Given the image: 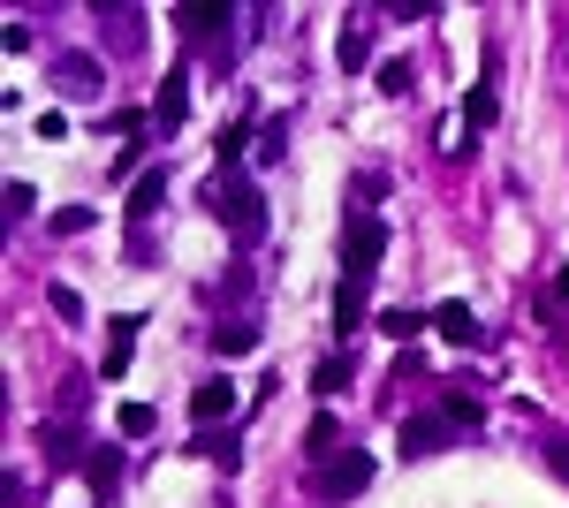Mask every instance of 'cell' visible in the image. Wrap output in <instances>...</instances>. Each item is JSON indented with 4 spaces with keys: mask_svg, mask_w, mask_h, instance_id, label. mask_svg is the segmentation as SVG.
Returning <instances> with one entry per match:
<instances>
[{
    "mask_svg": "<svg viewBox=\"0 0 569 508\" xmlns=\"http://www.w3.org/2000/svg\"><path fill=\"white\" fill-rule=\"evenodd\" d=\"M213 212H220V228H228L236 243H259L266 236V198H259V182H251L243 168L213 175Z\"/></svg>",
    "mask_w": 569,
    "mask_h": 508,
    "instance_id": "obj_1",
    "label": "cell"
},
{
    "mask_svg": "<svg viewBox=\"0 0 569 508\" xmlns=\"http://www.w3.org/2000/svg\"><path fill=\"white\" fill-rule=\"evenodd\" d=\"M380 258H388V220L380 212H350V228H342V273H380Z\"/></svg>",
    "mask_w": 569,
    "mask_h": 508,
    "instance_id": "obj_2",
    "label": "cell"
},
{
    "mask_svg": "<svg viewBox=\"0 0 569 508\" xmlns=\"http://www.w3.org/2000/svg\"><path fill=\"white\" fill-rule=\"evenodd\" d=\"M365 486H372V456L365 448H342V456H327V464L311 470V494L319 501H357Z\"/></svg>",
    "mask_w": 569,
    "mask_h": 508,
    "instance_id": "obj_3",
    "label": "cell"
},
{
    "mask_svg": "<svg viewBox=\"0 0 569 508\" xmlns=\"http://www.w3.org/2000/svg\"><path fill=\"white\" fill-rule=\"evenodd\" d=\"M456 432H463V425L448 418V410H433V418H402V464H410V456H440Z\"/></svg>",
    "mask_w": 569,
    "mask_h": 508,
    "instance_id": "obj_4",
    "label": "cell"
},
{
    "mask_svg": "<svg viewBox=\"0 0 569 508\" xmlns=\"http://www.w3.org/2000/svg\"><path fill=\"white\" fill-rule=\"evenodd\" d=\"M365 311H372V281L365 273H342V289H335V335L350 341L365 327Z\"/></svg>",
    "mask_w": 569,
    "mask_h": 508,
    "instance_id": "obj_5",
    "label": "cell"
},
{
    "mask_svg": "<svg viewBox=\"0 0 569 508\" xmlns=\"http://www.w3.org/2000/svg\"><path fill=\"white\" fill-rule=\"evenodd\" d=\"M190 418L198 425H228L236 418V380H198L190 387Z\"/></svg>",
    "mask_w": 569,
    "mask_h": 508,
    "instance_id": "obj_6",
    "label": "cell"
},
{
    "mask_svg": "<svg viewBox=\"0 0 569 508\" xmlns=\"http://www.w3.org/2000/svg\"><path fill=\"white\" fill-rule=\"evenodd\" d=\"M493 114H501V61L486 53V77H479V91L463 99V122H471V129H486Z\"/></svg>",
    "mask_w": 569,
    "mask_h": 508,
    "instance_id": "obj_7",
    "label": "cell"
},
{
    "mask_svg": "<svg viewBox=\"0 0 569 508\" xmlns=\"http://www.w3.org/2000/svg\"><path fill=\"white\" fill-rule=\"evenodd\" d=\"M182 114H190V77H182V69H168V84H160V99H152V122L176 137Z\"/></svg>",
    "mask_w": 569,
    "mask_h": 508,
    "instance_id": "obj_8",
    "label": "cell"
},
{
    "mask_svg": "<svg viewBox=\"0 0 569 508\" xmlns=\"http://www.w3.org/2000/svg\"><path fill=\"white\" fill-rule=\"evenodd\" d=\"M433 327L456 341V349H479V341H486V327L471 319V303H433Z\"/></svg>",
    "mask_w": 569,
    "mask_h": 508,
    "instance_id": "obj_9",
    "label": "cell"
},
{
    "mask_svg": "<svg viewBox=\"0 0 569 508\" xmlns=\"http://www.w3.org/2000/svg\"><path fill=\"white\" fill-rule=\"evenodd\" d=\"M160 206H168V168L137 175V182H130V220H152Z\"/></svg>",
    "mask_w": 569,
    "mask_h": 508,
    "instance_id": "obj_10",
    "label": "cell"
},
{
    "mask_svg": "<svg viewBox=\"0 0 569 508\" xmlns=\"http://www.w3.org/2000/svg\"><path fill=\"white\" fill-rule=\"evenodd\" d=\"M130 349H137V319H114V327H107V365H99V372L122 380V372H130Z\"/></svg>",
    "mask_w": 569,
    "mask_h": 508,
    "instance_id": "obj_11",
    "label": "cell"
},
{
    "mask_svg": "<svg viewBox=\"0 0 569 508\" xmlns=\"http://www.w3.org/2000/svg\"><path fill=\"white\" fill-rule=\"evenodd\" d=\"M190 456H198V464H228V470H236V425H228V432H213V425H206V432L190 440Z\"/></svg>",
    "mask_w": 569,
    "mask_h": 508,
    "instance_id": "obj_12",
    "label": "cell"
},
{
    "mask_svg": "<svg viewBox=\"0 0 569 508\" xmlns=\"http://www.w3.org/2000/svg\"><path fill=\"white\" fill-rule=\"evenodd\" d=\"M84 478H91V494H114V486H122V456H114V448H99V456L84 464Z\"/></svg>",
    "mask_w": 569,
    "mask_h": 508,
    "instance_id": "obj_13",
    "label": "cell"
},
{
    "mask_svg": "<svg viewBox=\"0 0 569 508\" xmlns=\"http://www.w3.org/2000/svg\"><path fill=\"white\" fill-rule=\"evenodd\" d=\"M213 349H220V357H251V349H259V327L236 319V327H220V335H213Z\"/></svg>",
    "mask_w": 569,
    "mask_h": 508,
    "instance_id": "obj_14",
    "label": "cell"
},
{
    "mask_svg": "<svg viewBox=\"0 0 569 508\" xmlns=\"http://www.w3.org/2000/svg\"><path fill=\"white\" fill-rule=\"evenodd\" d=\"M243 145H251V114H236L220 129V168H243Z\"/></svg>",
    "mask_w": 569,
    "mask_h": 508,
    "instance_id": "obj_15",
    "label": "cell"
},
{
    "mask_svg": "<svg viewBox=\"0 0 569 508\" xmlns=\"http://www.w3.org/2000/svg\"><path fill=\"white\" fill-rule=\"evenodd\" d=\"M335 53H342V69H380V61H372V39H365V31H342V39H335Z\"/></svg>",
    "mask_w": 569,
    "mask_h": 508,
    "instance_id": "obj_16",
    "label": "cell"
},
{
    "mask_svg": "<svg viewBox=\"0 0 569 508\" xmlns=\"http://www.w3.org/2000/svg\"><path fill=\"white\" fill-rule=\"evenodd\" d=\"M350 380H357V365H350V357H327V365L311 372V387H319V395H342Z\"/></svg>",
    "mask_w": 569,
    "mask_h": 508,
    "instance_id": "obj_17",
    "label": "cell"
},
{
    "mask_svg": "<svg viewBox=\"0 0 569 508\" xmlns=\"http://www.w3.org/2000/svg\"><path fill=\"white\" fill-rule=\"evenodd\" d=\"M335 440H342V418H335V410H319V418L305 425V448H311V456H327Z\"/></svg>",
    "mask_w": 569,
    "mask_h": 508,
    "instance_id": "obj_18",
    "label": "cell"
},
{
    "mask_svg": "<svg viewBox=\"0 0 569 508\" xmlns=\"http://www.w3.org/2000/svg\"><path fill=\"white\" fill-rule=\"evenodd\" d=\"M372 84L388 91V99H402V91H410V61H402V53H395V61H380V69H372Z\"/></svg>",
    "mask_w": 569,
    "mask_h": 508,
    "instance_id": "obj_19",
    "label": "cell"
},
{
    "mask_svg": "<svg viewBox=\"0 0 569 508\" xmlns=\"http://www.w3.org/2000/svg\"><path fill=\"white\" fill-rule=\"evenodd\" d=\"M176 23H182V31H220V23H228V8H213V0H198V8H182Z\"/></svg>",
    "mask_w": 569,
    "mask_h": 508,
    "instance_id": "obj_20",
    "label": "cell"
},
{
    "mask_svg": "<svg viewBox=\"0 0 569 508\" xmlns=\"http://www.w3.org/2000/svg\"><path fill=\"white\" fill-rule=\"evenodd\" d=\"M440 410H448V418L463 425V432H479V418H486V410H479V395H463V387H456V395H448Z\"/></svg>",
    "mask_w": 569,
    "mask_h": 508,
    "instance_id": "obj_21",
    "label": "cell"
},
{
    "mask_svg": "<svg viewBox=\"0 0 569 508\" xmlns=\"http://www.w3.org/2000/svg\"><path fill=\"white\" fill-rule=\"evenodd\" d=\"M152 425H160V410H152V402H122V432H130V440H144Z\"/></svg>",
    "mask_w": 569,
    "mask_h": 508,
    "instance_id": "obj_22",
    "label": "cell"
},
{
    "mask_svg": "<svg viewBox=\"0 0 569 508\" xmlns=\"http://www.w3.org/2000/svg\"><path fill=\"white\" fill-rule=\"evenodd\" d=\"M380 335L410 341V335H426V319H418V311H380Z\"/></svg>",
    "mask_w": 569,
    "mask_h": 508,
    "instance_id": "obj_23",
    "label": "cell"
},
{
    "mask_svg": "<svg viewBox=\"0 0 569 508\" xmlns=\"http://www.w3.org/2000/svg\"><path fill=\"white\" fill-rule=\"evenodd\" d=\"M259 160L273 168V160H289V122H266V145H259Z\"/></svg>",
    "mask_w": 569,
    "mask_h": 508,
    "instance_id": "obj_24",
    "label": "cell"
},
{
    "mask_svg": "<svg viewBox=\"0 0 569 508\" xmlns=\"http://www.w3.org/2000/svg\"><path fill=\"white\" fill-rule=\"evenodd\" d=\"M69 448H77V440H69V432H61V425H53V432H46V464H77V456H69Z\"/></svg>",
    "mask_w": 569,
    "mask_h": 508,
    "instance_id": "obj_25",
    "label": "cell"
},
{
    "mask_svg": "<svg viewBox=\"0 0 569 508\" xmlns=\"http://www.w3.org/2000/svg\"><path fill=\"white\" fill-rule=\"evenodd\" d=\"M53 228H61V236H77V228H91V206H69V212H53Z\"/></svg>",
    "mask_w": 569,
    "mask_h": 508,
    "instance_id": "obj_26",
    "label": "cell"
},
{
    "mask_svg": "<svg viewBox=\"0 0 569 508\" xmlns=\"http://www.w3.org/2000/svg\"><path fill=\"white\" fill-rule=\"evenodd\" d=\"M547 311H562V319H569V273H555V289H547Z\"/></svg>",
    "mask_w": 569,
    "mask_h": 508,
    "instance_id": "obj_27",
    "label": "cell"
},
{
    "mask_svg": "<svg viewBox=\"0 0 569 508\" xmlns=\"http://www.w3.org/2000/svg\"><path fill=\"white\" fill-rule=\"evenodd\" d=\"M547 464H555V478L569 486V440H562V448H547Z\"/></svg>",
    "mask_w": 569,
    "mask_h": 508,
    "instance_id": "obj_28",
    "label": "cell"
}]
</instances>
